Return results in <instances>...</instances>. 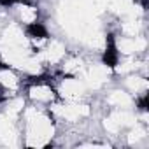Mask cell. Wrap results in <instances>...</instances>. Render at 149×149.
<instances>
[{
    "mask_svg": "<svg viewBox=\"0 0 149 149\" xmlns=\"http://www.w3.org/2000/svg\"><path fill=\"white\" fill-rule=\"evenodd\" d=\"M25 74L0 60V102H7L23 93Z\"/></svg>",
    "mask_w": 149,
    "mask_h": 149,
    "instance_id": "obj_3",
    "label": "cell"
},
{
    "mask_svg": "<svg viewBox=\"0 0 149 149\" xmlns=\"http://www.w3.org/2000/svg\"><path fill=\"white\" fill-rule=\"evenodd\" d=\"M23 98L26 104L39 105V107H51L60 100L56 83L51 74H39V76H28L25 77L23 86Z\"/></svg>",
    "mask_w": 149,
    "mask_h": 149,
    "instance_id": "obj_2",
    "label": "cell"
},
{
    "mask_svg": "<svg viewBox=\"0 0 149 149\" xmlns=\"http://www.w3.org/2000/svg\"><path fill=\"white\" fill-rule=\"evenodd\" d=\"M19 146L30 149H44L56 144L58 123L47 107L25 104L19 118Z\"/></svg>",
    "mask_w": 149,
    "mask_h": 149,
    "instance_id": "obj_1",
    "label": "cell"
},
{
    "mask_svg": "<svg viewBox=\"0 0 149 149\" xmlns=\"http://www.w3.org/2000/svg\"><path fill=\"white\" fill-rule=\"evenodd\" d=\"M11 19L25 28L42 21V9L37 0H14L7 7Z\"/></svg>",
    "mask_w": 149,
    "mask_h": 149,
    "instance_id": "obj_4",
    "label": "cell"
}]
</instances>
